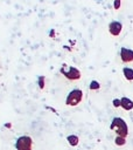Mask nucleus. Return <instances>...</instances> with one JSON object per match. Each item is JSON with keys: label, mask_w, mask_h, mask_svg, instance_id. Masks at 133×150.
Masks as SVG:
<instances>
[{"label": "nucleus", "mask_w": 133, "mask_h": 150, "mask_svg": "<svg viewBox=\"0 0 133 150\" xmlns=\"http://www.w3.org/2000/svg\"><path fill=\"white\" fill-rule=\"evenodd\" d=\"M110 129L112 131H114L118 136H123V137H127L128 135V125L125 122L124 118L121 117H113L110 124Z\"/></svg>", "instance_id": "nucleus-1"}, {"label": "nucleus", "mask_w": 133, "mask_h": 150, "mask_svg": "<svg viewBox=\"0 0 133 150\" xmlns=\"http://www.w3.org/2000/svg\"><path fill=\"white\" fill-rule=\"evenodd\" d=\"M60 73L69 81H77L82 77L80 70L78 68H76L74 66H68L66 63L62 64V67L60 68Z\"/></svg>", "instance_id": "nucleus-2"}, {"label": "nucleus", "mask_w": 133, "mask_h": 150, "mask_svg": "<svg viewBox=\"0 0 133 150\" xmlns=\"http://www.w3.org/2000/svg\"><path fill=\"white\" fill-rule=\"evenodd\" d=\"M83 100V90L79 88H75L71 91H69V94L66 95L65 98V104L70 105V107H75L78 105Z\"/></svg>", "instance_id": "nucleus-3"}, {"label": "nucleus", "mask_w": 133, "mask_h": 150, "mask_svg": "<svg viewBox=\"0 0 133 150\" xmlns=\"http://www.w3.org/2000/svg\"><path fill=\"white\" fill-rule=\"evenodd\" d=\"M15 149L16 150H32L33 149V138L28 135L19 136L15 141Z\"/></svg>", "instance_id": "nucleus-4"}, {"label": "nucleus", "mask_w": 133, "mask_h": 150, "mask_svg": "<svg viewBox=\"0 0 133 150\" xmlns=\"http://www.w3.org/2000/svg\"><path fill=\"white\" fill-rule=\"evenodd\" d=\"M119 55H120V60L124 63L133 62V49L127 48V47H121L120 52H119Z\"/></svg>", "instance_id": "nucleus-5"}, {"label": "nucleus", "mask_w": 133, "mask_h": 150, "mask_svg": "<svg viewBox=\"0 0 133 150\" xmlns=\"http://www.w3.org/2000/svg\"><path fill=\"white\" fill-rule=\"evenodd\" d=\"M108 32L112 36H118L121 30H123V23L120 21H117V20H113L108 23Z\"/></svg>", "instance_id": "nucleus-6"}, {"label": "nucleus", "mask_w": 133, "mask_h": 150, "mask_svg": "<svg viewBox=\"0 0 133 150\" xmlns=\"http://www.w3.org/2000/svg\"><path fill=\"white\" fill-rule=\"evenodd\" d=\"M120 101H121V108H123L124 110L130 111V110L133 109V101H132L130 97L124 96V97L120 98Z\"/></svg>", "instance_id": "nucleus-7"}, {"label": "nucleus", "mask_w": 133, "mask_h": 150, "mask_svg": "<svg viewBox=\"0 0 133 150\" xmlns=\"http://www.w3.org/2000/svg\"><path fill=\"white\" fill-rule=\"evenodd\" d=\"M123 75L127 81H133V68L131 67H124L123 68Z\"/></svg>", "instance_id": "nucleus-8"}, {"label": "nucleus", "mask_w": 133, "mask_h": 150, "mask_svg": "<svg viewBox=\"0 0 133 150\" xmlns=\"http://www.w3.org/2000/svg\"><path fill=\"white\" fill-rule=\"evenodd\" d=\"M66 141H68V143H69V145H71V146H77L78 145V143H79V137L77 136V135H68L66 136Z\"/></svg>", "instance_id": "nucleus-9"}, {"label": "nucleus", "mask_w": 133, "mask_h": 150, "mask_svg": "<svg viewBox=\"0 0 133 150\" xmlns=\"http://www.w3.org/2000/svg\"><path fill=\"white\" fill-rule=\"evenodd\" d=\"M114 144L117 146H124L126 144V137H123V136H116L114 138Z\"/></svg>", "instance_id": "nucleus-10"}, {"label": "nucleus", "mask_w": 133, "mask_h": 150, "mask_svg": "<svg viewBox=\"0 0 133 150\" xmlns=\"http://www.w3.org/2000/svg\"><path fill=\"white\" fill-rule=\"evenodd\" d=\"M89 88H90V90H98V89L100 88V83H99L97 80H92V81L90 82Z\"/></svg>", "instance_id": "nucleus-11"}, {"label": "nucleus", "mask_w": 133, "mask_h": 150, "mask_svg": "<svg viewBox=\"0 0 133 150\" xmlns=\"http://www.w3.org/2000/svg\"><path fill=\"white\" fill-rule=\"evenodd\" d=\"M44 81H46V77H44L43 75H40V76L37 77V84H38V88H40L41 90L44 89V86H46Z\"/></svg>", "instance_id": "nucleus-12"}, {"label": "nucleus", "mask_w": 133, "mask_h": 150, "mask_svg": "<svg viewBox=\"0 0 133 150\" xmlns=\"http://www.w3.org/2000/svg\"><path fill=\"white\" fill-rule=\"evenodd\" d=\"M112 105H113L114 108H120V107H121V101H120V98H113V100H112Z\"/></svg>", "instance_id": "nucleus-13"}, {"label": "nucleus", "mask_w": 133, "mask_h": 150, "mask_svg": "<svg viewBox=\"0 0 133 150\" xmlns=\"http://www.w3.org/2000/svg\"><path fill=\"white\" fill-rule=\"evenodd\" d=\"M120 6H121V0H113V8H114L116 11L119 9Z\"/></svg>", "instance_id": "nucleus-14"}]
</instances>
